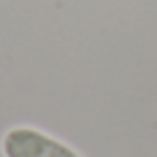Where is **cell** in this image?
Wrapping results in <instances>:
<instances>
[{
    "instance_id": "cell-1",
    "label": "cell",
    "mask_w": 157,
    "mask_h": 157,
    "mask_svg": "<svg viewBox=\"0 0 157 157\" xmlns=\"http://www.w3.org/2000/svg\"><path fill=\"white\" fill-rule=\"evenodd\" d=\"M2 157H83L74 146L35 125H12L0 136Z\"/></svg>"
}]
</instances>
